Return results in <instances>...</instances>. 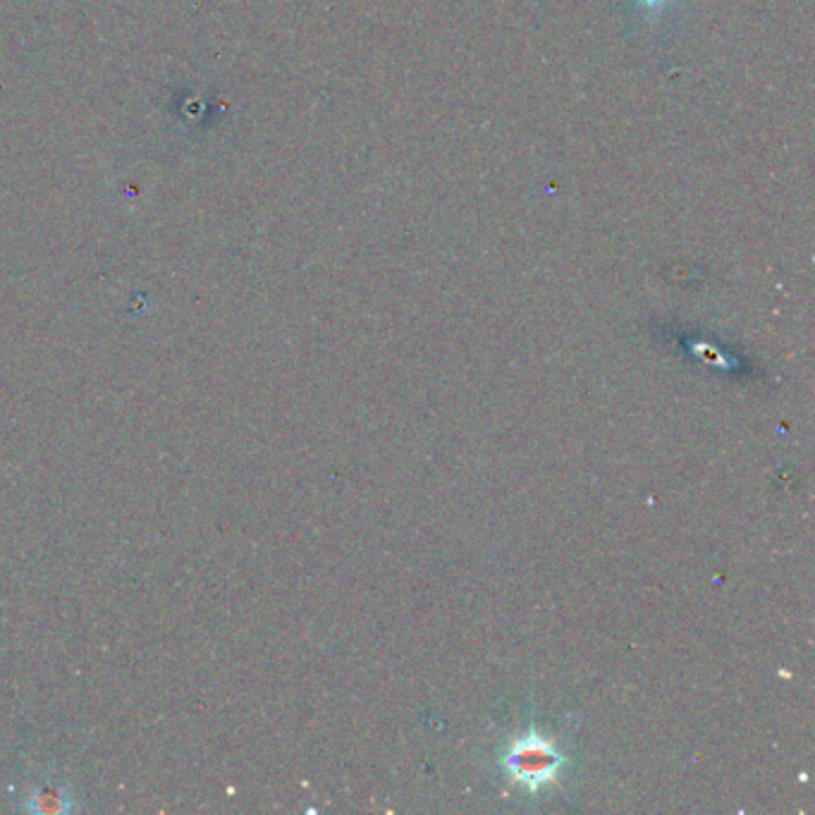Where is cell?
<instances>
[{
	"label": "cell",
	"instance_id": "6da1fadb",
	"mask_svg": "<svg viewBox=\"0 0 815 815\" xmlns=\"http://www.w3.org/2000/svg\"><path fill=\"white\" fill-rule=\"evenodd\" d=\"M502 766L514 782L524 784L528 792H538L543 784L552 782L557 770L562 768V753L557 751L552 739L528 732L507 746Z\"/></svg>",
	"mask_w": 815,
	"mask_h": 815
},
{
	"label": "cell",
	"instance_id": "7a4b0ae2",
	"mask_svg": "<svg viewBox=\"0 0 815 815\" xmlns=\"http://www.w3.org/2000/svg\"><path fill=\"white\" fill-rule=\"evenodd\" d=\"M22 808L34 815H70L79 808V804L70 786L46 780L44 784L34 786V790L26 794V799L22 801Z\"/></svg>",
	"mask_w": 815,
	"mask_h": 815
},
{
	"label": "cell",
	"instance_id": "3957f363",
	"mask_svg": "<svg viewBox=\"0 0 815 815\" xmlns=\"http://www.w3.org/2000/svg\"><path fill=\"white\" fill-rule=\"evenodd\" d=\"M632 3L644 12L646 18H658L662 15L665 10H668L670 5H674L677 0H632Z\"/></svg>",
	"mask_w": 815,
	"mask_h": 815
}]
</instances>
